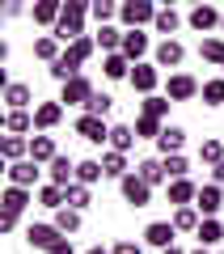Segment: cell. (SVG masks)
<instances>
[{
    "label": "cell",
    "instance_id": "1",
    "mask_svg": "<svg viewBox=\"0 0 224 254\" xmlns=\"http://www.w3.org/2000/svg\"><path fill=\"white\" fill-rule=\"evenodd\" d=\"M157 0H123V9H118V26L123 30H144V26H153L157 17Z\"/></svg>",
    "mask_w": 224,
    "mask_h": 254
},
{
    "label": "cell",
    "instance_id": "2",
    "mask_svg": "<svg viewBox=\"0 0 224 254\" xmlns=\"http://www.w3.org/2000/svg\"><path fill=\"white\" fill-rule=\"evenodd\" d=\"M153 190H157V187H148V182H144L135 170L118 178V195H123L127 208H148V203H153Z\"/></svg>",
    "mask_w": 224,
    "mask_h": 254
},
{
    "label": "cell",
    "instance_id": "3",
    "mask_svg": "<svg viewBox=\"0 0 224 254\" xmlns=\"http://www.w3.org/2000/svg\"><path fill=\"white\" fill-rule=\"evenodd\" d=\"M127 85H131L140 98L157 93V85H161V64H157V60H140V64L131 68V81H127Z\"/></svg>",
    "mask_w": 224,
    "mask_h": 254
},
{
    "label": "cell",
    "instance_id": "4",
    "mask_svg": "<svg viewBox=\"0 0 224 254\" xmlns=\"http://www.w3.org/2000/svg\"><path fill=\"white\" fill-rule=\"evenodd\" d=\"M93 93H98V89H93V81H89L85 72H76L72 81L59 85V102H63V106H81V110H85V102H89Z\"/></svg>",
    "mask_w": 224,
    "mask_h": 254
},
{
    "label": "cell",
    "instance_id": "5",
    "mask_svg": "<svg viewBox=\"0 0 224 254\" xmlns=\"http://www.w3.org/2000/svg\"><path fill=\"white\" fill-rule=\"evenodd\" d=\"M76 136L89 140V144H110V123L102 115H89V110H81V119H76Z\"/></svg>",
    "mask_w": 224,
    "mask_h": 254
},
{
    "label": "cell",
    "instance_id": "6",
    "mask_svg": "<svg viewBox=\"0 0 224 254\" xmlns=\"http://www.w3.org/2000/svg\"><path fill=\"white\" fill-rule=\"evenodd\" d=\"M220 17L224 13L216 9V4H190V13H186V26L195 30V34H212V30H220Z\"/></svg>",
    "mask_w": 224,
    "mask_h": 254
},
{
    "label": "cell",
    "instance_id": "7",
    "mask_svg": "<svg viewBox=\"0 0 224 254\" xmlns=\"http://www.w3.org/2000/svg\"><path fill=\"white\" fill-rule=\"evenodd\" d=\"M4 174H9V182H17V187H38V178H43V165L34 161V157H21V161H4Z\"/></svg>",
    "mask_w": 224,
    "mask_h": 254
},
{
    "label": "cell",
    "instance_id": "8",
    "mask_svg": "<svg viewBox=\"0 0 224 254\" xmlns=\"http://www.w3.org/2000/svg\"><path fill=\"white\" fill-rule=\"evenodd\" d=\"M59 237H63V233L55 229V220H51V225H43V220H30V225H26V246H30V250H51Z\"/></svg>",
    "mask_w": 224,
    "mask_h": 254
},
{
    "label": "cell",
    "instance_id": "9",
    "mask_svg": "<svg viewBox=\"0 0 224 254\" xmlns=\"http://www.w3.org/2000/svg\"><path fill=\"white\" fill-rule=\"evenodd\" d=\"M199 89H203V85H199L190 72H169V76H165V93H169L173 102H190V98H199Z\"/></svg>",
    "mask_w": 224,
    "mask_h": 254
},
{
    "label": "cell",
    "instance_id": "10",
    "mask_svg": "<svg viewBox=\"0 0 224 254\" xmlns=\"http://www.w3.org/2000/svg\"><path fill=\"white\" fill-rule=\"evenodd\" d=\"M63 110H68V106H63L59 98H55V102H38V106H34V131H55V127L63 123Z\"/></svg>",
    "mask_w": 224,
    "mask_h": 254
},
{
    "label": "cell",
    "instance_id": "11",
    "mask_svg": "<svg viewBox=\"0 0 224 254\" xmlns=\"http://www.w3.org/2000/svg\"><path fill=\"white\" fill-rule=\"evenodd\" d=\"M195 208L203 212V216H220V208H224V187H220V182H203L199 195H195Z\"/></svg>",
    "mask_w": 224,
    "mask_h": 254
},
{
    "label": "cell",
    "instance_id": "12",
    "mask_svg": "<svg viewBox=\"0 0 224 254\" xmlns=\"http://www.w3.org/2000/svg\"><path fill=\"white\" fill-rule=\"evenodd\" d=\"M131 68L135 64L127 60L123 51H106L102 55V76H106V81H131Z\"/></svg>",
    "mask_w": 224,
    "mask_h": 254
},
{
    "label": "cell",
    "instance_id": "13",
    "mask_svg": "<svg viewBox=\"0 0 224 254\" xmlns=\"http://www.w3.org/2000/svg\"><path fill=\"white\" fill-rule=\"evenodd\" d=\"M153 60L161 64V68H182V60H186V47H182L178 38H161V43L153 47Z\"/></svg>",
    "mask_w": 224,
    "mask_h": 254
},
{
    "label": "cell",
    "instance_id": "14",
    "mask_svg": "<svg viewBox=\"0 0 224 254\" xmlns=\"http://www.w3.org/2000/svg\"><path fill=\"white\" fill-rule=\"evenodd\" d=\"M30 203H34V190H30V187H17V182H9V187L0 190V208H4V212H26Z\"/></svg>",
    "mask_w": 224,
    "mask_h": 254
},
{
    "label": "cell",
    "instance_id": "15",
    "mask_svg": "<svg viewBox=\"0 0 224 254\" xmlns=\"http://www.w3.org/2000/svg\"><path fill=\"white\" fill-rule=\"evenodd\" d=\"M173 237H178V225L173 220H153V225L144 229V246H157V250L173 246Z\"/></svg>",
    "mask_w": 224,
    "mask_h": 254
},
{
    "label": "cell",
    "instance_id": "16",
    "mask_svg": "<svg viewBox=\"0 0 224 254\" xmlns=\"http://www.w3.org/2000/svg\"><path fill=\"white\" fill-rule=\"evenodd\" d=\"M165 195H169L173 208H182V203H195L199 182H190V174H186V178H169V182H165Z\"/></svg>",
    "mask_w": 224,
    "mask_h": 254
},
{
    "label": "cell",
    "instance_id": "17",
    "mask_svg": "<svg viewBox=\"0 0 224 254\" xmlns=\"http://www.w3.org/2000/svg\"><path fill=\"white\" fill-rule=\"evenodd\" d=\"M178 30H182V13L173 9V4H161V9H157V17H153V34L173 38Z\"/></svg>",
    "mask_w": 224,
    "mask_h": 254
},
{
    "label": "cell",
    "instance_id": "18",
    "mask_svg": "<svg viewBox=\"0 0 224 254\" xmlns=\"http://www.w3.org/2000/svg\"><path fill=\"white\" fill-rule=\"evenodd\" d=\"M182 148H186V127L165 123V131L157 136V153H161V157H169V153H182Z\"/></svg>",
    "mask_w": 224,
    "mask_h": 254
},
{
    "label": "cell",
    "instance_id": "19",
    "mask_svg": "<svg viewBox=\"0 0 224 254\" xmlns=\"http://www.w3.org/2000/svg\"><path fill=\"white\" fill-rule=\"evenodd\" d=\"M135 174H140L148 187H165V182H169V174H165V161H161V157H140V161H135Z\"/></svg>",
    "mask_w": 224,
    "mask_h": 254
},
{
    "label": "cell",
    "instance_id": "20",
    "mask_svg": "<svg viewBox=\"0 0 224 254\" xmlns=\"http://www.w3.org/2000/svg\"><path fill=\"white\" fill-rule=\"evenodd\" d=\"M148 51H153V38L144 34V30H127V34H123V55H127L131 64H140Z\"/></svg>",
    "mask_w": 224,
    "mask_h": 254
},
{
    "label": "cell",
    "instance_id": "21",
    "mask_svg": "<svg viewBox=\"0 0 224 254\" xmlns=\"http://www.w3.org/2000/svg\"><path fill=\"white\" fill-rule=\"evenodd\" d=\"M51 34L59 38L63 47H68V43H76V38L85 34V17H72V13H59V21L51 26Z\"/></svg>",
    "mask_w": 224,
    "mask_h": 254
},
{
    "label": "cell",
    "instance_id": "22",
    "mask_svg": "<svg viewBox=\"0 0 224 254\" xmlns=\"http://www.w3.org/2000/svg\"><path fill=\"white\" fill-rule=\"evenodd\" d=\"M4 106L9 110H30L34 106V89H30L26 81H9L4 85Z\"/></svg>",
    "mask_w": 224,
    "mask_h": 254
},
{
    "label": "cell",
    "instance_id": "23",
    "mask_svg": "<svg viewBox=\"0 0 224 254\" xmlns=\"http://www.w3.org/2000/svg\"><path fill=\"white\" fill-rule=\"evenodd\" d=\"M59 13H63V0H34V4H30V17H34V26H47V30L59 21Z\"/></svg>",
    "mask_w": 224,
    "mask_h": 254
},
{
    "label": "cell",
    "instance_id": "24",
    "mask_svg": "<svg viewBox=\"0 0 224 254\" xmlns=\"http://www.w3.org/2000/svg\"><path fill=\"white\" fill-rule=\"evenodd\" d=\"M93 51H102V47H98V38H93V34H81L76 43H68V47H63V55H68L72 64H81V68H85V64L93 60Z\"/></svg>",
    "mask_w": 224,
    "mask_h": 254
},
{
    "label": "cell",
    "instance_id": "25",
    "mask_svg": "<svg viewBox=\"0 0 224 254\" xmlns=\"http://www.w3.org/2000/svg\"><path fill=\"white\" fill-rule=\"evenodd\" d=\"M47 178L51 182H59V187H68V182H76V161H72V157H51V161H47Z\"/></svg>",
    "mask_w": 224,
    "mask_h": 254
},
{
    "label": "cell",
    "instance_id": "26",
    "mask_svg": "<svg viewBox=\"0 0 224 254\" xmlns=\"http://www.w3.org/2000/svg\"><path fill=\"white\" fill-rule=\"evenodd\" d=\"M51 220H55V229H59V233H68V237H72V233H81L85 212H81V208H68V203H63V208H55V216H51Z\"/></svg>",
    "mask_w": 224,
    "mask_h": 254
},
{
    "label": "cell",
    "instance_id": "27",
    "mask_svg": "<svg viewBox=\"0 0 224 254\" xmlns=\"http://www.w3.org/2000/svg\"><path fill=\"white\" fill-rule=\"evenodd\" d=\"M123 34H127V30L118 26V21H106V26H98V34H93V38H98L102 55H106V51H123Z\"/></svg>",
    "mask_w": 224,
    "mask_h": 254
},
{
    "label": "cell",
    "instance_id": "28",
    "mask_svg": "<svg viewBox=\"0 0 224 254\" xmlns=\"http://www.w3.org/2000/svg\"><path fill=\"white\" fill-rule=\"evenodd\" d=\"M30 157H34L38 165H47L51 157H59V148H55V136H47V131H34V136H30Z\"/></svg>",
    "mask_w": 224,
    "mask_h": 254
},
{
    "label": "cell",
    "instance_id": "29",
    "mask_svg": "<svg viewBox=\"0 0 224 254\" xmlns=\"http://www.w3.org/2000/svg\"><path fill=\"white\" fill-rule=\"evenodd\" d=\"M195 242H199V246H220V242H224V225H220V216H203V220H199Z\"/></svg>",
    "mask_w": 224,
    "mask_h": 254
},
{
    "label": "cell",
    "instance_id": "30",
    "mask_svg": "<svg viewBox=\"0 0 224 254\" xmlns=\"http://www.w3.org/2000/svg\"><path fill=\"white\" fill-rule=\"evenodd\" d=\"M34 199L43 203V208H63V203H68V190L59 187V182H43V187H34Z\"/></svg>",
    "mask_w": 224,
    "mask_h": 254
},
{
    "label": "cell",
    "instance_id": "31",
    "mask_svg": "<svg viewBox=\"0 0 224 254\" xmlns=\"http://www.w3.org/2000/svg\"><path fill=\"white\" fill-rule=\"evenodd\" d=\"M0 153H4V161H21V157H30V136L4 131V140H0Z\"/></svg>",
    "mask_w": 224,
    "mask_h": 254
},
{
    "label": "cell",
    "instance_id": "32",
    "mask_svg": "<svg viewBox=\"0 0 224 254\" xmlns=\"http://www.w3.org/2000/svg\"><path fill=\"white\" fill-rule=\"evenodd\" d=\"M63 55V43L55 34H38L34 38V60H43V64H55Z\"/></svg>",
    "mask_w": 224,
    "mask_h": 254
},
{
    "label": "cell",
    "instance_id": "33",
    "mask_svg": "<svg viewBox=\"0 0 224 254\" xmlns=\"http://www.w3.org/2000/svg\"><path fill=\"white\" fill-rule=\"evenodd\" d=\"M135 127L131 123H110V148H118V153H131L135 148Z\"/></svg>",
    "mask_w": 224,
    "mask_h": 254
},
{
    "label": "cell",
    "instance_id": "34",
    "mask_svg": "<svg viewBox=\"0 0 224 254\" xmlns=\"http://www.w3.org/2000/svg\"><path fill=\"white\" fill-rule=\"evenodd\" d=\"M173 225H178V233H195L199 229V220H203V212L195 208V203H182V208H173Z\"/></svg>",
    "mask_w": 224,
    "mask_h": 254
},
{
    "label": "cell",
    "instance_id": "35",
    "mask_svg": "<svg viewBox=\"0 0 224 254\" xmlns=\"http://www.w3.org/2000/svg\"><path fill=\"white\" fill-rule=\"evenodd\" d=\"M102 170H106V178H123V174H131V165H127V153H118V148H106L102 153Z\"/></svg>",
    "mask_w": 224,
    "mask_h": 254
},
{
    "label": "cell",
    "instance_id": "36",
    "mask_svg": "<svg viewBox=\"0 0 224 254\" xmlns=\"http://www.w3.org/2000/svg\"><path fill=\"white\" fill-rule=\"evenodd\" d=\"M199 60L203 64H216V68H224V34H212L199 43Z\"/></svg>",
    "mask_w": 224,
    "mask_h": 254
},
{
    "label": "cell",
    "instance_id": "37",
    "mask_svg": "<svg viewBox=\"0 0 224 254\" xmlns=\"http://www.w3.org/2000/svg\"><path fill=\"white\" fill-rule=\"evenodd\" d=\"M106 178V170H102V157H85V161H76V182H85V187H93V182Z\"/></svg>",
    "mask_w": 224,
    "mask_h": 254
},
{
    "label": "cell",
    "instance_id": "38",
    "mask_svg": "<svg viewBox=\"0 0 224 254\" xmlns=\"http://www.w3.org/2000/svg\"><path fill=\"white\" fill-rule=\"evenodd\" d=\"M4 131H17V136L34 131V110H4Z\"/></svg>",
    "mask_w": 224,
    "mask_h": 254
},
{
    "label": "cell",
    "instance_id": "39",
    "mask_svg": "<svg viewBox=\"0 0 224 254\" xmlns=\"http://www.w3.org/2000/svg\"><path fill=\"white\" fill-rule=\"evenodd\" d=\"M135 136H140V140H157V136H161V131H165V119H157V115H144V110H140V119H135Z\"/></svg>",
    "mask_w": 224,
    "mask_h": 254
},
{
    "label": "cell",
    "instance_id": "40",
    "mask_svg": "<svg viewBox=\"0 0 224 254\" xmlns=\"http://www.w3.org/2000/svg\"><path fill=\"white\" fill-rule=\"evenodd\" d=\"M199 98H203V106H224V72L212 76V81H203Z\"/></svg>",
    "mask_w": 224,
    "mask_h": 254
},
{
    "label": "cell",
    "instance_id": "41",
    "mask_svg": "<svg viewBox=\"0 0 224 254\" xmlns=\"http://www.w3.org/2000/svg\"><path fill=\"white\" fill-rule=\"evenodd\" d=\"M118 9H123V0H93V21L98 26H106V21H118Z\"/></svg>",
    "mask_w": 224,
    "mask_h": 254
},
{
    "label": "cell",
    "instance_id": "42",
    "mask_svg": "<svg viewBox=\"0 0 224 254\" xmlns=\"http://www.w3.org/2000/svg\"><path fill=\"white\" fill-rule=\"evenodd\" d=\"M169 106H173V98H169V93H148V98L140 102V110H144V115H157V119H165V115H169Z\"/></svg>",
    "mask_w": 224,
    "mask_h": 254
},
{
    "label": "cell",
    "instance_id": "43",
    "mask_svg": "<svg viewBox=\"0 0 224 254\" xmlns=\"http://www.w3.org/2000/svg\"><path fill=\"white\" fill-rule=\"evenodd\" d=\"M63 190H68V208H81L85 212L93 203V187H85V182H68Z\"/></svg>",
    "mask_w": 224,
    "mask_h": 254
},
{
    "label": "cell",
    "instance_id": "44",
    "mask_svg": "<svg viewBox=\"0 0 224 254\" xmlns=\"http://www.w3.org/2000/svg\"><path fill=\"white\" fill-rule=\"evenodd\" d=\"M47 72H51V81H72V76H76V72H81V64H72L68 60V55H59V60H55V64H47Z\"/></svg>",
    "mask_w": 224,
    "mask_h": 254
},
{
    "label": "cell",
    "instance_id": "45",
    "mask_svg": "<svg viewBox=\"0 0 224 254\" xmlns=\"http://www.w3.org/2000/svg\"><path fill=\"white\" fill-rule=\"evenodd\" d=\"M85 110H89V115H102V119H110V115H114V98L98 89V93H93L89 102H85Z\"/></svg>",
    "mask_w": 224,
    "mask_h": 254
},
{
    "label": "cell",
    "instance_id": "46",
    "mask_svg": "<svg viewBox=\"0 0 224 254\" xmlns=\"http://www.w3.org/2000/svg\"><path fill=\"white\" fill-rule=\"evenodd\" d=\"M199 161H203V165L224 161V144H220V140H203V144H199Z\"/></svg>",
    "mask_w": 224,
    "mask_h": 254
},
{
    "label": "cell",
    "instance_id": "47",
    "mask_svg": "<svg viewBox=\"0 0 224 254\" xmlns=\"http://www.w3.org/2000/svg\"><path fill=\"white\" fill-rule=\"evenodd\" d=\"M161 161H165V174H169V178H186L190 174V161L182 153H169V157H161Z\"/></svg>",
    "mask_w": 224,
    "mask_h": 254
},
{
    "label": "cell",
    "instance_id": "48",
    "mask_svg": "<svg viewBox=\"0 0 224 254\" xmlns=\"http://www.w3.org/2000/svg\"><path fill=\"white\" fill-rule=\"evenodd\" d=\"M110 254H144V242H131V237H123V242L110 246Z\"/></svg>",
    "mask_w": 224,
    "mask_h": 254
},
{
    "label": "cell",
    "instance_id": "49",
    "mask_svg": "<svg viewBox=\"0 0 224 254\" xmlns=\"http://www.w3.org/2000/svg\"><path fill=\"white\" fill-rule=\"evenodd\" d=\"M89 9H93V0H63V13H72V17H85Z\"/></svg>",
    "mask_w": 224,
    "mask_h": 254
},
{
    "label": "cell",
    "instance_id": "50",
    "mask_svg": "<svg viewBox=\"0 0 224 254\" xmlns=\"http://www.w3.org/2000/svg\"><path fill=\"white\" fill-rule=\"evenodd\" d=\"M17 225H21V212H4L0 208V233H13Z\"/></svg>",
    "mask_w": 224,
    "mask_h": 254
},
{
    "label": "cell",
    "instance_id": "51",
    "mask_svg": "<svg viewBox=\"0 0 224 254\" xmlns=\"http://www.w3.org/2000/svg\"><path fill=\"white\" fill-rule=\"evenodd\" d=\"M21 13H30V9H26V0H4V17H9V21L21 17Z\"/></svg>",
    "mask_w": 224,
    "mask_h": 254
},
{
    "label": "cell",
    "instance_id": "52",
    "mask_svg": "<svg viewBox=\"0 0 224 254\" xmlns=\"http://www.w3.org/2000/svg\"><path fill=\"white\" fill-rule=\"evenodd\" d=\"M47 254H76V246H72V237L63 233V237H59V242H55V246H51Z\"/></svg>",
    "mask_w": 224,
    "mask_h": 254
},
{
    "label": "cell",
    "instance_id": "53",
    "mask_svg": "<svg viewBox=\"0 0 224 254\" xmlns=\"http://www.w3.org/2000/svg\"><path fill=\"white\" fill-rule=\"evenodd\" d=\"M207 170H212V182H220V187H224V161H216V165H207Z\"/></svg>",
    "mask_w": 224,
    "mask_h": 254
},
{
    "label": "cell",
    "instance_id": "54",
    "mask_svg": "<svg viewBox=\"0 0 224 254\" xmlns=\"http://www.w3.org/2000/svg\"><path fill=\"white\" fill-rule=\"evenodd\" d=\"M161 254H190V250H182V246H165Z\"/></svg>",
    "mask_w": 224,
    "mask_h": 254
},
{
    "label": "cell",
    "instance_id": "55",
    "mask_svg": "<svg viewBox=\"0 0 224 254\" xmlns=\"http://www.w3.org/2000/svg\"><path fill=\"white\" fill-rule=\"evenodd\" d=\"M85 254H110V250H106V246H89V250H85Z\"/></svg>",
    "mask_w": 224,
    "mask_h": 254
},
{
    "label": "cell",
    "instance_id": "56",
    "mask_svg": "<svg viewBox=\"0 0 224 254\" xmlns=\"http://www.w3.org/2000/svg\"><path fill=\"white\" fill-rule=\"evenodd\" d=\"M190 254H212V246H195V250H190Z\"/></svg>",
    "mask_w": 224,
    "mask_h": 254
},
{
    "label": "cell",
    "instance_id": "57",
    "mask_svg": "<svg viewBox=\"0 0 224 254\" xmlns=\"http://www.w3.org/2000/svg\"><path fill=\"white\" fill-rule=\"evenodd\" d=\"M157 4H178V0H157Z\"/></svg>",
    "mask_w": 224,
    "mask_h": 254
},
{
    "label": "cell",
    "instance_id": "58",
    "mask_svg": "<svg viewBox=\"0 0 224 254\" xmlns=\"http://www.w3.org/2000/svg\"><path fill=\"white\" fill-rule=\"evenodd\" d=\"M220 34H224V17H220Z\"/></svg>",
    "mask_w": 224,
    "mask_h": 254
},
{
    "label": "cell",
    "instance_id": "59",
    "mask_svg": "<svg viewBox=\"0 0 224 254\" xmlns=\"http://www.w3.org/2000/svg\"><path fill=\"white\" fill-rule=\"evenodd\" d=\"M190 4H203V0H190Z\"/></svg>",
    "mask_w": 224,
    "mask_h": 254
},
{
    "label": "cell",
    "instance_id": "60",
    "mask_svg": "<svg viewBox=\"0 0 224 254\" xmlns=\"http://www.w3.org/2000/svg\"><path fill=\"white\" fill-rule=\"evenodd\" d=\"M220 72H224V68H220Z\"/></svg>",
    "mask_w": 224,
    "mask_h": 254
}]
</instances>
